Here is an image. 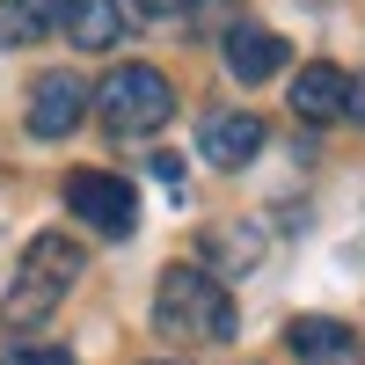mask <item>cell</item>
Segmentation results:
<instances>
[{
    "mask_svg": "<svg viewBox=\"0 0 365 365\" xmlns=\"http://www.w3.org/2000/svg\"><path fill=\"white\" fill-rule=\"evenodd\" d=\"M81 241H66V234H37L22 249V270H15V285H8V299H0V322L8 329H37L58 299L73 292V278H81Z\"/></svg>",
    "mask_w": 365,
    "mask_h": 365,
    "instance_id": "obj_1",
    "label": "cell"
},
{
    "mask_svg": "<svg viewBox=\"0 0 365 365\" xmlns=\"http://www.w3.org/2000/svg\"><path fill=\"white\" fill-rule=\"evenodd\" d=\"M154 329H161V336H205V344H220V336H234V299L220 292V278H212L205 263H175V270H161Z\"/></svg>",
    "mask_w": 365,
    "mask_h": 365,
    "instance_id": "obj_2",
    "label": "cell"
},
{
    "mask_svg": "<svg viewBox=\"0 0 365 365\" xmlns=\"http://www.w3.org/2000/svg\"><path fill=\"white\" fill-rule=\"evenodd\" d=\"M96 110L117 139H139V132H161L175 117V88L161 66H117L103 88H96Z\"/></svg>",
    "mask_w": 365,
    "mask_h": 365,
    "instance_id": "obj_3",
    "label": "cell"
},
{
    "mask_svg": "<svg viewBox=\"0 0 365 365\" xmlns=\"http://www.w3.org/2000/svg\"><path fill=\"white\" fill-rule=\"evenodd\" d=\"M66 205H73L96 234H132V227H139L132 182H125V175H103V168H73V175H66Z\"/></svg>",
    "mask_w": 365,
    "mask_h": 365,
    "instance_id": "obj_4",
    "label": "cell"
},
{
    "mask_svg": "<svg viewBox=\"0 0 365 365\" xmlns=\"http://www.w3.org/2000/svg\"><path fill=\"white\" fill-rule=\"evenodd\" d=\"M197 154L220 161V168H249V161L263 154V117H256V110H220V117H205Z\"/></svg>",
    "mask_w": 365,
    "mask_h": 365,
    "instance_id": "obj_5",
    "label": "cell"
},
{
    "mask_svg": "<svg viewBox=\"0 0 365 365\" xmlns=\"http://www.w3.org/2000/svg\"><path fill=\"white\" fill-rule=\"evenodd\" d=\"M81 117H88V88L73 73H44L37 88H29V132L37 139H66Z\"/></svg>",
    "mask_w": 365,
    "mask_h": 365,
    "instance_id": "obj_6",
    "label": "cell"
},
{
    "mask_svg": "<svg viewBox=\"0 0 365 365\" xmlns=\"http://www.w3.org/2000/svg\"><path fill=\"white\" fill-rule=\"evenodd\" d=\"M292 110L307 117V125H336V117H351V73L344 66H299V81H292Z\"/></svg>",
    "mask_w": 365,
    "mask_h": 365,
    "instance_id": "obj_7",
    "label": "cell"
},
{
    "mask_svg": "<svg viewBox=\"0 0 365 365\" xmlns=\"http://www.w3.org/2000/svg\"><path fill=\"white\" fill-rule=\"evenodd\" d=\"M285 344H292L299 365H358V329L329 322V314H299L285 329Z\"/></svg>",
    "mask_w": 365,
    "mask_h": 365,
    "instance_id": "obj_8",
    "label": "cell"
},
{
    "mask_svg": "<svg viewBox=\"0 0 365 365\" xmlns=\"http://www.w3.org/2000/svg\"><path fill=\"white\" fill-rule=\"evenodd\" d=\"M285 66V37H270V29H256V22H241V29H227V73L241 81V88H256V81H270Z\"/></svg>",
    "mask_w": 365,
    "mask_h": 365,
    "instance_id": "obj_9",
    "label": "cell"
},
{
    "mask_svg": "<svg viewBox=\"0 0 365 365\" xmlns=\"http://www.w3.org/2000/svg\"><path fill=\"white\" fill-rule=\"evenodd\" d=\"M58 22H66V37L81 51H110L125 37V15H117V0H58Z\"/></svg>",
    "mask_w": 365,
    "mask_h": 365,
    "instance_id": "obj_10",
    "label": "cell"
},
{
    "mask_svg": "<svg viewBox=\"0 0 365 365\" xmlns=\"http://www.w3.org/2000/svg\"><path fill=\"white\" fill-rule=\"evenodd\" d=\"M58 29V0H0V44H37Z\"/></svg>",
    "mask_w": 365,
    "mask_h": 365,
    "instance_id": "obj_11",
    "label": "cell"
},
{
    "mask_svg": "<svg viewBox=\"0 0 365 365\" xmlns=\"http://www.w3.org/2000/svg\"><path fill=\"white\" fill-rule=\"evenodd\" d=\"M212 249H220V256H234V270L249 278V270H256V256H263V241H256V234H241V227H220V234H212Z\"/></svg>",
    "mask_w": 365,
    "mask_h": 365,
    "instance_id": "obj_12",
    "label": "cell"
},
{
    "mask_svg": "<svg viewBox=\"0 0 365 365\" xmlns=\"http://www.w3.org/2000/svg\"><path fill=\"white\" fill-rule=\"evenodd\" d=\"M8 365H73L66 351H44V344H29V351H8Z\"/></svg>",
    "mask_w": 365,
    "mask_h": 365,
    "instance_id": "obj_13",
    "label": "cell"
},
{
    "mask_svg": "<svg viewBox=\"0 0 365 365\" xmlns=\"http://www.w3.org/2000/svg\"><path fill=\"white\" fill-rule=\"evenodd\" d=\"M132 8H139V15H182L190 0H132Z\"/></svg>",
    "mask_w": 365,
    "mask_h": 365,
    "instance_id": "obj_14",
    "label": "cell"
},
{
    "mask_svg": "<svg viewBox=\"0 0 365 365\" xmlns=\"http://www.w3.org/2000/svg\"><path fill=\"white\" fill-rule=\"evenodd\" d=\"M351 117L365 125V81H351Z\"/></svg>",
    "mask_w": 365,
    "mask_h": 365,
    "instance_id": "obj_15",
    "label": "cell"
}]
</instances>
